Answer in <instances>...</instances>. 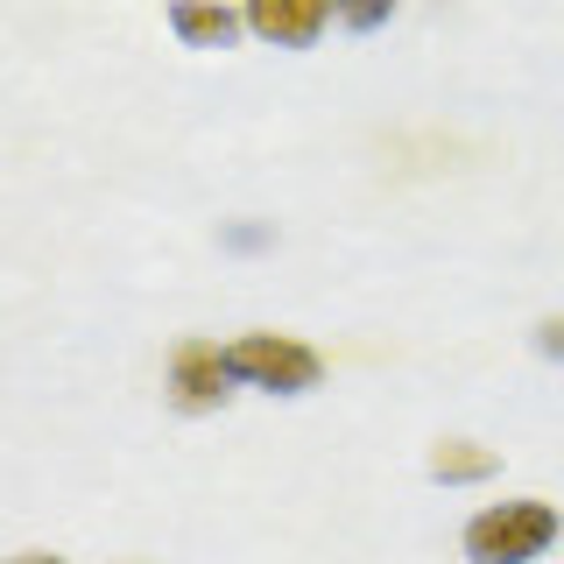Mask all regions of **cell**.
Segmentation results:
<instances>
[{
	"label": "cell",
	"mask_w": 564,
	"mask_h": 564,
	"mask_svg": "<svg viewBox=\"0 0 564 564\" xmlns=\"http://www.w3.org/2000/svg\"><path fill=\"white\" fill-rule=\"evenodd\" d=\"M332 14H339V0H240L247 35H261L269 50H311Z\"/></svg>",
	"instance_id": "277c9868"
},
{
	"label": "cell",
	"mask_w": 564,
	"mask_h": 564,
	"mask_svg": "<svg viewBox=\"0 0 564 564\" xmlns=\"http://www.w3.org/2000/svg\"><path fill=\"white\" fill-rule=\"evenodd\" d=\"M219 360H226V381L269 388V395H311V388L325 381L317 346L290 339V332H240V339L219 346Z\"/></svg>",
	"instance_id": "7a4b0ae2"
},
{
	"label": "cell",
	"mask_w": 564,
	"mask_h": 564,
	"mask_svg": "<svg viewBox=\"0 0 564 564\" xmlns=\"http://www.w3.org/2000/svg\"><path fill=\"white\" fill-rule=\"evenodd\" d=\"M240 29V8H226V0H170V35L184 50H226Z\"/></svg>",
	"instance_id": "5b68a950"
},
{
	"label": "cell",
	"mask_w": 564,
	"mask_h": 564,
	"mask_svg": "<svg viewBox=\"0 0 564 564\" xmlns=\"http://www.w3.org/2000/svg\"><path fill=\"white\" fill-rule=\"evenodd\" d=\"M8 564H64L57 551H22V557H8Z\"/></svg>",
	"instance_id": "9c48e42d"
},
{
	"label": "cell",
	"mask_w": 564,
	"mask_h": 564,
	"mask_svg": "<svg viewBox=\"0 0 564 564\" xmlns=\"http://www.w3.org/2000/svg\"><path fill=\"white\" fill-rule=\"evenodd\" d=\"M339 22H346L352 35H375V29L395 22V0H339Z\"/></svg>",
	"instance_id": "52a82bcc"
},
{
	"label": "cell",
	"mask_w": 564,
	"mask_h": 564,
	"mask_svg": "<svg viewBox=\"0 0 564 564\" xmlns=\"http://www.w3.org/2000/svg\"><path fill=\"white\" fill-rule=\"evenodd\" d=\"M536 352L543 360H564V317H543L536 325Z\"/></svg>",
	"instance_id": "ba28073f"
},
{
	"label": "cell",
	"mask_w": 564,
	"mask_h": 564,
	"mask_svg": "<svg viewBox=\"0 0 564 564\" xmlns=\"http://www.w3.org/2000/svg\"><path fill=\"white\" fill-rule=\"evenodd\" d=\"M501 466L487 445H473V437H445V445L431 452V480L437 487H473V480H487V473Z\"/></svg>",
	"instance_id": "8992f818"
},
{
	"label": "cell",
	"mask_w": 564,
	"mask_h": 564,
	"mask_svg": "<svg viewBox=\"0 0 564 564\" xmlns=\"http://www.w3.org/2000/svg\"><path fill=\"white\" fill-rule=\"evenodd\" d=\"M226 395H234V381H226V360L212 339H184L170 352V410L212 416V410H226Z\"/></svg>",
	"instance_id": "3957f363"
},
{
	"label": "cell",
	"mask_w": 564,
	"mask_h": 564,
	"mask_svg": "<svg viewBox=\"0 0 564 564\" xmlns=\"http://www.w3.org/2000/svg\"><path fill=\"white\" fill-rule=\"evenodd\" d=\"M557 536H564L557 508L536 494H516V501H494L466 522V564H536Z\"/></svg>",
	"instance_id": "6da1fadb"
}]
</instances>
